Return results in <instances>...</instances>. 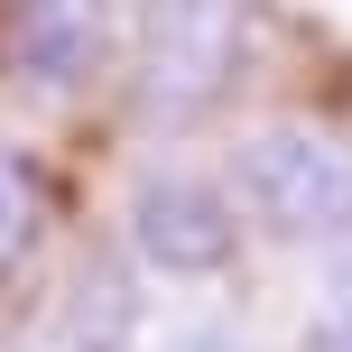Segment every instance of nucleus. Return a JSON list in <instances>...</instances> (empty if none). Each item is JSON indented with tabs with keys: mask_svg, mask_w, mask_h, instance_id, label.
Returning <instances> with one entry per match:
<instances>
[{
	"mask_svg": "<svg viewBox=\"0 0 352 352\" xmlns=\"http://www.w3.org/2000/svg\"><path fill=\"white\" fill-rule=\"evenodd\" d=\"M130 343H140V278H130V260H111V250L74 260L47 324H37V352H130Z\"/></svg>",
	"mask_w": 352,
	"mask_h": 352,
	"instance_id": "39448f33",
	"label": "nucleus"
},
{
	"mask_svg": "<svg viewBox=\"0 0 352 352\" xmlns=\"http://www.w3.org/2000/svg\"><path fill=\"white\" fill-rule=\"evenodd\" d=\"M260 10L250 0H140L130 19V111L140 130H195L232 102L250 65Z\"/></svg>",
	"mask_w": 352,
	"mask_h": 352,
	"instance_id": "f257e3e1",
	"label": "nucleus"
},
{
	"mask_svg": "<svg viewBox=\"0 0 352 352\" xmlns=\"http://www.w3.org/2000/svg\"><path fill=\"white\" fill-rule=\"evenodd\" d=\"M47 223H56V176H47V158L19 148V140H0V287L37 260Z\"/></svg>",
	"mask_w": 352,
	"mask_h": 352,
	"instance_id": "423d86ee",
	"label": "nucleus"
},
{
	"mask_svg": "<svg viewBox=\"0 0 352 352\" xmlns=\"http://www.w3.org/2000/svg\"><path fill=\"white\" fill-rule=\"evenodd\" d=\"M232 204L278 250H343L352 241V140L324 121H260L223 167Z\"/></svg>",
	"mask_w": 352,
	"mask_h": 352,
	"instance_id": "f03ea898",
	"label": "nucleus"
},
{
	"mask_svg": "<svg viewBox=\"0 0 352 352\" xmlns=\"http://www.w3.org/2000/svg\"><path fill=\"white\" fill-rule=\"evenodd\" d=\"M121 232H130V260L176 278V287H213L241 260V204L213 176H148V186H130Z\"/></svg>",
	"mask_w": 352,
	"mask_h": 352,
	"instance_id": "7ed1b4c3",
	"label": "nucleus"
},
{
	"mask_svg": "<svg viewBox=\"0 0 352 352\" xmlns=\"http://www.w3.org/2000/svg\"><path fill=\"white\" fill-rule=\"evenodd\" d=\"M121 56V0H0V74L65 102Z\"/></svg>",
	"mask_w": 352,
	"mask_h": 352,
	"instance_id": "20e7f679",
	"label": "nucleus"
},
{
	"mask_svg": "<svg viewBox=\"0 0 352 352\" xmlns=\"http://www.w3.org/2000/svg\"><path fill=\"white\" fill-rule=\"evenodd\" d=\"M148 352H260V334H250L241 316H176Z\"/></svg>",
	"mask_w": 352,
	"mask_h": 352,
	"instance_id": "6e6552de",
	"label": "nucleus"
},
{
	"mask_svg": "<svg viewBox=\"0 0 352 352\" xmlns=\"http://www.w3.org/2000/svg\"><path fill=\"white\" fill-rule=\"evenodd\" d=\"M287 352H352V241L316 269V297H306V324Z\"/></svg>",
	"mask_w": 352,
	"mask_h": 352,
	"instance_id": "0eeeda50",
	"label": "nucleus"
}]
</instances>
